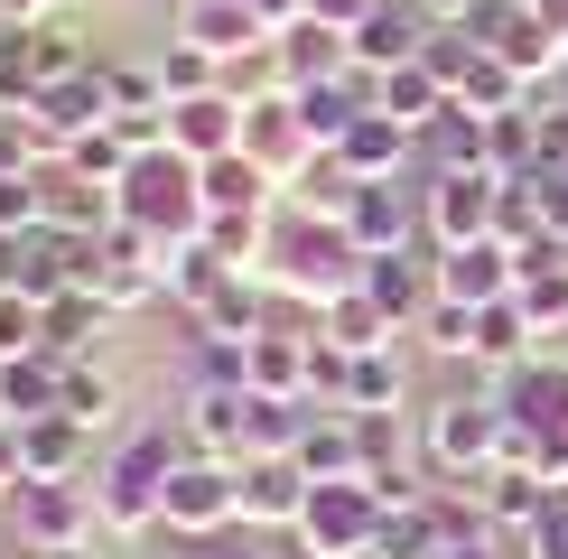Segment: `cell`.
I'll return each mask as SVG.
<instances>
[{"mask_svg": "<svg viewBox=\"0 0 568 559\" xmlns=\"http://www.w3.org/2000/svg\"><path fill=\"white\" fill-rule=\"evenodd\" d=\"M19 438V476H47V485H84L93 466V429L84 419H65V410H47V419H29V429H10Z\"/></svg>", "mask_w": 568, "mask_h": 559, "instance_id": "obj_18", "label": "cell"}, {"mask_svg": "<svg viewBox=\"0 0 568 559\" xmlns=\"http://www.w3.org/2000/svg\"><path fill=\"white\" fill-rule=\"evenodd\" d=\"M103 326H112V298H93L84 280L65 298H47V355H65V364H84L93 345H103Z\"/></svg>", "mask_w": 568, "mask_h": 559, "instance_id": "obj_27", "label": "cell"}, {"mask_svg": "<svg viewBox=\"0 0 568 559\" xmlns=\"http://www.w3.org/2000/svg\"><path fill=\"white\" fill-rule=\"evenodd\" d=\"M419 336H429V355H447V364H476V308H457V298H438V308L419 317Z\"/></svg>", "mask_w": 568, "mask_h": 559, "instance_id": "obj_36", "label": "cell"}, {"mask_svg": "<svg viewBox=\"0 0 568 559\" xmlns=\"http://www.w3.org/2000/svg\"><path fill=\"white\" fill-rule=\"evenodd\" d=\"M243 159H262L280 186H298L326 159L317 131H307V112H298V93H243Z\"/></svg>", "mask_w": 568, "mask_h": 559, "instance_id": "obj_9", "label": "cell"}, {"mask_svg": "<svg viewBox=\"0 0 568 559\" xmlns=\"http://www.w3.org/2000/svg\"><path fill=\"white\" fill-rule=\"evenodd\" d=\"M410 57H429V19H419L410 0H383V10L354 29V65H364V75H392V65H410Z\"/></svg>", "mask_w": 568, "mask_h": 559, "instance_id": "obj_22", "label": "cell"}, {"mask_svg": "<svg viewBox=\"0 0 568 559\" xmlns=\"http://www.w3.org/2000/svg\"><path fill=\"white\" fill-rule=\"evenodd\" d=\"M169 150H186L205 169V159L243 150V93L215 84V93H186V103H169Z\"/></svg>", "mask_w": 568, "mask_h": 559, "instance_id": "obj_19", "label": "cell"}, {"mask_svg": "<svg viewBox=\"0 0 568 559\" xmlns=\"http://www.w3.org/2000/svg\"><path fill=\"white\" fill-rule=\"evenodd\" d=\"M271 280L290 298H307V308H326V298L364 289V243H354L345 224L307 215V205L280 196V224H271Z\"/></svg>", "mask_w": 568, "mask_h": 559, "instance_id": "obj_2", "label": "cell"}, {"mask_svg": "<svg viewBox=\"0 0 568 559\" xmlns=\"http://www.w3.org/2000/svg\"><path fill=\"white\" fill-rule=\"evenodd\" d=\"M178 438H186L196 457H233V466H243V457H252V392H233V383H186Z\"/></svg>", "mask_w": 568, "mask_h": 559, "instance_id": "obj_12", "label": "cell"}, {"mask_svg": "<svg viewBox=\"0 0 568 559\" xmlns=\"http://www.w3.org/2000/svg\"><path fill=\"white\" fill-rule=\"evenodd\" d=\"M523 550H531V559H568V485L540 504V522L523 531Z\"/></svg>", "mask_w": 568, "mask_h": 559, "instance_id": "obj_37", "label": "cell"}, {"mask_svg": "<svg viewBox=\"0 0 568 559\" xmlns=\"http://www.w3.org/2000/svg\"><path fill=\"white\" fill-rule=\"evenodd\" d=\"M65 419H84V429H112V410H122V383H112L103 364H65Z\"/></svg>", "mask_w": 568, "mask_h": 559, "instance_id": "obj_34", "label": "cell"}, {"mask_svg": "<svg viewBox=\"0 0 568 559\" xmlns=\"http://www.w3.org/2000/svg\"><path fill=\"white\" fill-rule=\"evenodd\" d=\"M373 10H383V0H307V19H326V29H345V38L364 29Z\"/></svg>", "mask_w": 568, "mask_h": 559, "instance_id": "obj_39", "label": "cell"}, {"mask_svg": "<svg viewBox=\"0 0 568 559\" xmlns=\"http://www.w3.org/2000/svg\"><path fill=\"white\" fill-rule=\"evenodd\" d=\"M354 65V38L326 29V19H290V29L271 38V93H307L326 75H345Z\"/></svg>", "mask_w": 568, "mask_h": 559, "instance_id": "obj_15", "label": "cell"}, {"mask_svg": "<svg viewBox=\"0 0 568 559\" xmlns=\"http://www.w3.org/2000/svg\"><path fill=\"white\" fill-rule=\"evenodd\" d=\"M112 196H122V224L150 233L159 252H178V243H196V233H205V169H196L186 150H169V140L140 150Z\"/></svg>", "mask_w": 568, "mask_h": 559, "instance_id": "obj_3", "label": "cell"}, {"mask_svg": "<svg viewBox=\"0 0 568 559\" xmlns=\"http://www.w3.org/2000/svg\"><path fill=\"white\" fill-rule=\"evenodd\" d=\"M513 298H523L531 336H568V243L523 252V280H513Z\"/></svg>", "mask_w": 568, "mask_h": 559, "instance_id": "obj_25", "label": "cell"}, {"mask_svg": "<svg viewBox=\"0 0 568 559\" xmlns=\"http://www.w3.org/2000/svg\"><path fill=\"white\" fill-rule=\"evenodd\" d=\"M550 495H559V485L540 476L531 457H494L485 476H466V504H476V522H504V531H531Z\"/></svg>", "mask_w": 568, "mask_h": 559, "instance_id": "obj_16", "label": "cell"}, {"mask_svg": "<svg viewBox=\"0 0 568 559\" xmlns=\"http://www.w3.org/2000/svg\"><path fill=\"white\" fill-rule=\"evenodd\" d=\"M10 559H47V550H10Z\"/></svg>", "mask_w": 568, "mask_h": 559, "instance_id": "obj_43", "label": "cell"}, {"mask_svg": "<svg viewBox=\"0 0 568 559\" xmlns=\"http://www.w3.org/2000/svg\"><path fill=\"white\" fill-rule=\"evenodd\" d=\"M326 159H336L345 177H364V186H373V177H410V169H419V131H400L392 112H364V122H354Z\"/></svg>", "mask_w": 568, "mask_h": 559, "instance_id": "obj_21", "label": "cell"}, {"mask_svg": "<svg viewBox=\"0 0 568 559\" xmlns=\"http://www.w3.org/2000/svg\"><path fill=\"white\" fill-rule=\"evenodd\" d=\"M243 10H252V19H262V29L280 38V29H290V19H307V0H243Z\"/></svg>", "mask_w": 568, "mask_h": 559, "instance_id": "obj_40", "label": "cell"}, {"mask_svg": "<svg viewBox=\"0 0 568 559\" xmlns=\"http://www.w3.org/2000/svg\"><path fill=\"white\" fill-rule=\"evenodd\" d=\"M345 233L364 252H410V243H429V233H419V186L410 177H354V205H345Z\"/></svg>", "mask_w": 568, "mask_h": 559, "instance_id": "obj_13", "label": "cell"}, {"mask_svg": "<svg viewBox=\"0 0 568 559\" xmlns=\"http://www.w3.org/2000/svg\"><path fill=\"white\" fill-rule=\"evenodd\" d=\"M186 438L178 429H122L93 466V512H103L112 541H131V531H159V504H169V476H178Z\"/></svg>", "mask_w": 568, "mask_h": 559, "instance_id": "obj_1", "label": "cell"}, {"mask_svg": "<svg viewBox=\"0 0 568 559\" xmlns=\"http://www.w3.org/2000/svg\"><path fill=\"white\" fill-rule=\"evenodd\" d=\"M159 522L186 531V541H215V531H233V522H243V466L186 448V457H178V476H169V504H159Z\"/></svg>", "mask_w": 568, "mask_h": 559, "instance_id": "obj_6", "label": "cell"}, {"mask_svg": "<svg viewBox=\"0 0 568 559\" xmlns=\"http://www.w3.org/2000/svg\"><path fill=\"white\" fill-rule=\"evenodd\" d=\"M494 205H504V177H494V169H429V177H419V233H429V252L485 243Z\"/></svg>", "mask_w": 568, "mask_h": 559, "instance_id": "obj_5", "label": "cell"}, {"mask_svg": "<svg viewBox=\"0 0 568 559\" xmlns=\"http://www.w3.org/2000/svg\"><path fill=\"white\" fill-rule=\"evenodd\" d=\"M438 271V298H457V308H494V298H513V280H523V252L513 243H457V252H429Z\"/></svg>", "mask_w": 568, "mask_h": 559, "instance_id": "obj_14", "label": "cell"}, {"mask_svg": "<svg viewBox=\"0 0 568 559\" xmlns=\"http://www.w3.org/2000/svg\"><path fill=\"white\" fill-rule=\"evenodd\" d=\"M447 103H457V93H447V75H438L429 57H410V65H392V75H373V112H392L400 131H429Z\"/></svg>", "mask_w": 568, "mask_h": 559, "instance_id": "obj_23", "label": "cell"}, {"mask_svg": "<svg viewBox=\"0 0 568 559\" xmlns=\"http://www.w3.org/2000/svg\"><path fill=\"white\" fill-rule=\"evenodd\" d=\"M178 38H196L224 75H233V65H252V57L271 47V29L243 10V0H186V10H178Z\"/></svg>", "mask_w": 568, "mask_h": 559, "instance_id": "obj_20", "label": "cell"}, {"mask_svg": "<svg viewBox=\"0 0 568 559\" xmlns=\"http://www.w3.org/2000/svg\"><path fill=\"white\" fill-rule=\"evenodd\" d=\"M317 345H326V355H383L392 317L373 308L364 289H345V298H326V308H317Z\"/></svg>", "mask_w": 568, "mask_h": 559, "instance_id": "obj_29", "label": "cell"}, {"mask_svg": "<svg viewBox=\"0 0 568 559\" xmlns=\"http://www.w3.org/2000/svg\"><path fill=\"white\" fill-rule=\"evenodd\" d=\"M224 280H233V262H224L215 243H178V252H169V308L205 317V298H215Z\"/></svg>", "mask_w": 568, "mask_h": 559, "instance_id": "obj_32", "label": "cell"}, {"mask_svg": "<svg viewBox=\"0 0 568 559\" xmlns=\"http://www.w3.org/2000/svg\"><path fill=\"white\" fill-rule=\"evenodd\" d=\"M252 205H280V177L262 159H243V150L205 159V215H252Z\"/></svg>", "mask_w": 568, "mask_h": 559, "instance_id": "obj_28", "label": "cell"}, {"mask_svg": "<svg viewBox=\"0 0 568 559\" xmlns=\"http://www.w3.org/2000/svg\"><path fill=\"white\" fill-rule=\"evenodd\" d=\"M383 495H373V476H354V485H317L298 512V550L307 559H364L373 541H383Z\"/></svg>", "mask_w": 568, "mask_h": 559, "instance_id": "obj_7", "label": "cell"}, {"mask_svg": "<svg viewBox=\"0 0 568 559\" xmlns=\"http://www.w3.org/2000/svg\"><path fill=\"white\" fill-rule=\"evenodd\" d=\"M364 559H373V550H364Z\"/></svg>", "mask_w": 568, "mask_h": 559, "instance_id": "obj_46", "label": "cell"}, {"mask_svg": "<svg viewBox=\"0 0 568 559\" xmlns=\"http://www.w3.org/2000/svg\"><path fill=\"white\" fill-rule=\"evenodd\" d=\"M65 402V355H19V364H0V429H29V419H47Z\"/></svg>", "mask_w": 568, "mask_h": 559, "instance_id": "obj_24", "label": "cell"}, {"mask_svg": "<svg viewBox=\"0 0 568 559\" xmlns=\"http://www.w3.org/2000/svg\"><path fill=\"white\" fill-rule=\"evenodd\" d=\"M38 215H47V233H75V243H93V233L122 224V196H112L103 177H84L75 159H47V169H38Z\"/></svg>", "mask_w": 568, "mask_h": 559, "instance_id": "obj_11", "label": "cell"}, {"mask_svg": "<svg viewBox=\"0 0 568 559\" xmlns=\"http://www.w3.org/2000/svg\"><path fill=\"white\" fill-rule=\"evenodd\" d=\"M0 504H10V495H0Z\"/></svg>", "mask_w": 568, "mask_h": 559, "instance_id": "obj_45", "label": "cell"}, {"mask_svg": "<svg viewBox=\"0 0 568 559\" xmlns=\"http://www.w3.org/2000/svg\"><path fill=\"white\" fill-rule=\"evenodd\" d=\"M298 466H307L317 485H354V476H364V448H354V419H345L336 402H317V410H307V429H298Z\"/></svg>", "mask_w": 568, "mask_h": 559, "instance_id": "obj_26", "label": "cell"}, {"mask_svg": "<svg viewBox=\"0 0 568 559\" xmlns=\"http://www.w3.org/2000/svg\"><path fill=\"white\" fill-rule=\"evenodd\" d=\"M150 65H159V84H169V103H186V93H215V84H233V75H224L215 57H205L196 38H169Z\"/></svg>", "mask_w": 568, "mask_h": 559, "instance_id": "obj_33", "label": "cell"}, {"mask_svg": "<svg viewBox=\"0 0 568 559\" xmlns=\"http://www.w3.org/2000/svg\"><path fill=\"white\" fill-rule=\"evenodd\" d=\"M504 448H513V419H504L494 392H447V402H429V419H419V457H429L447 485L485 476Z\"/></svg>", "mask_w": 568, "mask_h": 559, "instance_id": "obj_4", "label": "cell"}, {"mask_svg": "<svg viewBox=\"0 0 568 559\" xmlns=\"http://www.w3.org/2000/svg\"><path fill=\"white\" fill-rule=\"evenodd\" d=\"M485 169L494 177H531L540 169V122H531V93L513 112H485Z\"/></svg>", "mask_w": 568, "mask_h": 559, "instance_id": "obj_30", "label": "cell"}, {"mask_svg": "<svg viewBox=\"0 0 568 559\" xmlns=\"http://www.w3.org/2000/svg\"><path fill=\"white\" fill-rule=\"evenodd\" d=\"M476 364H485V373L531 364V317H523V298H494V308H476Z\"/></svg>", "mask_w": 568, "mask_h": 559, "instance_id": "obj_31", "label": "cell"}, {"mask_svg": "<svg viewBox=\"0 0 568 559\" xmlns=\"http://www.w3.org/2000/svg\"><path fill=\"white\" fill-rule=\"evenodd\" d=\"M0 122H10V103H0Z\"/></svg>", "mask_w": 568, "mask_h": 559, "instance_id": "obj_44", "label": "cell"}, {"mask_svg": "<svg viewBox=\"0 0 568 559\" xmlns=\"http://www.w3.org/2000/svg\"><path fill=\"white\" fill-rule=\"evenodd\" d=\"M364 298L392 317V336H419V317L438 308V271H429V243H410V252H364Z\"/></svg>", "mask_w": 568, "mask_h": 559, "instance_id": "obj_10", "label": "cell"}, {"mask_svg": "<svg viewBox=\"0 0 568 559\" xmlns=\"http://www.w3.org/2000/svg\"><path fill=\"white\" fill-rule=\"evenodd\" d=\"M65 10V0H10V19H19V29H38V19H57Z\"/></svg>", "mask_w": 568, "mask_h": 559, "instance_id": "obj_41", "label": "cell"}, {"mask_svg": "<svg viewBox=\"0 0 568 559\" xmlns=\"http://www.w3.org/2000/svg\"><path fill=\"white\" fill-rule=\"evenodd\" d=\"M307 495H317V476L298 466V448L290 457H243V522L252 531H298Z\"/></svg>", "mask_w": 568, "mask_h": 559, "instance_id": "obj_17", "label": "cell"}, {"mask_svg": "<svg viewBox=\"0 0 568 559\" xmlns=\"http://www.w3.org/2000/svg\"><path fill=\"white\" fill-rule=\"evenodd\" d=\"M47 345V308L29 289H0V364H19V355H38Z\"/></svg>", "mask_w": 568, "mask_h": 559, "instance_id": "obj_35", "label": "cell"}, {"mask_svg": "<svg viewBox=\"0 0 568 559\" xmlns=\"http://www.w3.org/2000/svg\"><path fill=\"white\" fill-rule=\"evenodd\" d=\"M196 559H271V550H262L252 522H233V531H215V541H196Z\"/></svg>", "mask_w": 568, "mask_h": 559, "instance_id": "obj_38", "label": "cell"}, {"mask_svg": "<svg viewBox=\"0 0 568 559\" xmlns=\"http://www.w3.org/2000/svg\"><path fill=\"white\" fill-rule=\"evenodd\" d=\"M47 559H103V550H93V541H75V550H47Z\"/></svg>", "mask_w": 568, "mask_h": 559, "instance_id": "obj_42", "label": "cell"}, {"mask_svg": "<svg viewBox=\"0 0 568 559\" xmlns=\"http://www.w3.org/2000/svg\"><path fill=\"white\" fill-rule=\"evenodd\" d=\"M10 522H19V550H75V541H93V531H103V512H93V476H84V485L19 476Z\"/></svg>", "mask_w": 568, "mask_h": 559, "instance_id": "obj_8", "label": "cell"}]
</instances>
